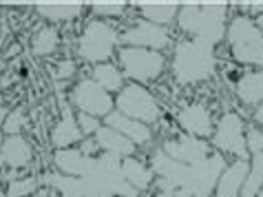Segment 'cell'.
Here are the masks:
<instances>
[{"instance_id":"6da1fadb","label":"cell","mask_w":263,"mask_h":197,"mask_svg":"<svg viewBox=\"0 0 263 197\" xmlns=\"http://www.w3.org/2000/svg\"><path fill=\"white\" fill-rule=\"evenodd\" d=\"M228 9L226 3H184L179 5L175 23L188 38L217 47L228 33Z\"/></svg>"},{"instance_id":"7a4b0ae2","label":"cell","mask_w":263,"mask_h":197,"mask_svg":"<svg viewBox=\"0 0 263 197\" xmlns=\"http://www.w3.org/2000/svg\"><path fill=\"white\" fill-rule=\"evenodd\" d=\"M171 71L175 82L181 86H195L208 82L217 71L215 47L197 38L179 40L173 49Z\"/></svg>"},{"instance_id":"3957f363","label":"cell","mask_w":263,"mask_h":197,"mask_svg":"<svg viewBox=\"0 0 263 197\" xmlns=\"http://www.w3.org/2000/svg\"><path fill=\"white\" fill-rule=\"evenodd\" d=\"M122 45V31L115 25L106 23V20L91 18L84 25L82 33L78 38L76 51L80 56V60L96 64L111 62V58L118 53V49Z\"/></svg>"},{"instance_id":"277c9868","label":"cell","mask_w":263,"mask_h":197,"mask_svg":"<svg viewBox=\"0 0 263 197\" xmlns=\"http://www.w3.org/2000/svg\"><path fill=\"white\" fill-rule=\"evenodd\" d=\"M228 47L235 62L246 67H261L263 60V33L257 20L248 13H237L228 23Z\"/></svg>"},{"instance_id":"5b68a950","label":"cell","mask_w":263,"mask_h":197,"mask_svg":"<svg viewBox=\"0 0 263 197\" xmlns=\"http://www.w3.org/2000/svg\"><path fill=\"white\" fill-rule=\"evenodd\" d=\"M118 60L122 67L124 78L137 84L155 82L157 78L164 76L168 67V60L164 53L151 49H137V47H122L118 51Z\"/></svg>"},{"instance_id":"8992f818","label":"cell","mask_w":263,"mask_h":197,"mask_svg":"<svg viewBox=\"0 0 263 197\" xmlns=\"http://www.w3.org/2000/svg\"><path fill=\"white\" fill-rule=\"evenodd\" d=\"M115 109H118L122 115H126V118L144 122V124H148V127L159 122V118H162L159 100L153 96L144 84H137V82H128L118 96H115Z\"/></svg>"},{"instance_id":"52a82bcc","label":"cell","mask_w":263,"mask_h":197,"mask_svg":"<svg viewBox=\"0 0 263 197\" xmlns=\"http://www.w3.org/2000/svg\"><path fill=\"white\" fill-rule=\"evenodd\" d=\"M210 147L221 155H232L235 159H248L250 153L246 149V120L235 111L221 113L215 122Z\"/></svg>"},{"instance_id":"ba28073f","label":"cell","mask_w":263,"mask_h":197,"mask_svg":"<svg viewBox=\"0 0 263 197\" xmlns=\"http://www.w3.org/2000/svg\"><path fill=\"white\" fill-rule=\"evenodd\" d=\"M71 104L78 109V113H86L93 118H106L115 111V98L104 91L93 78H82L71 89Z\"/></svg>"},{"instance_id":"9c48e42d","label":"cell","mask_w":263,"mask_h":197,"mask_svg":"<svg viewBox=\"0 0 263 197\" xmlns=\"http://www.w3.org/2000/svg\"><path fill=\"white\" fill-rule=\"evenodd\" d=\"M226 166H228L226 155H221V153H217V151L210 153L206 159L188 166L186 182L181 188L193 191L197 197H213L215 186H217L219 177H221V173L226 171Z\"/></svg>"},{"instance_id":"30bf717a","label":"cell","mask_w":263,"mask_h":197,"mask_svg":"<svg viewBox=\"0 0 263 197\" xmlns=\"http://www.w3.org/2000/svg\"><path fill=\"white\" fill-rule=\"evenodd\" d=\"M122 45L124 47H137V49H151L164 53V49L173 45V35L166 27L153 25L148 20H135L122 31Z\"/></svg>"},{"instance_id":"8fae6325","label":"cell","mask_w":263,"mask_h":197,"mask_svg":"<svg viewBox=\"0 0 263 197\" xmlns=\"http://www.w3.org/2000/svg\"><path fill=\"white\" fill-rule=\"evenodd\" d=\"M151 169L155 173L159 193H171V195L184 186L188 173V166L173 159L168 153L162 151V147L151 153Z\"/></svg>"},{"instance_id":"7c38bea8","label":"cell","mask_w":263,"mask_h":197,"mask_svg":"<svg viewBox=\"0 0 263 197\" xmlns=\"http://www.w3.org/2000/svg\"><path fill=\"white\" fill-rule=\"evenodd\" d=\"M179 129L184 131L186 135L193 137H201V140H210L215 129V118L213 111L203 104V102H191V104H184L175 115Z\"/></svg>"},{"instance_id":"4fadbf2b","label":"cell","mask_w":263,"mask_h":197,"mask_svg":"<svg viewBox=\"0 0 263 197\" xmlns=\"http://www.w3.org/2000/svg\"><path fill=\"white\" fill-rule=\"evenodd\" d=\"M162 151L168 153L173 159L177 162L191 166L197 164L201 159H206L210 155V142L208 140H201V137H193V135H177V137H171L162 144Z\"/></svg>"},{"instance_id":"5bb4252c","label":"cell","mask_w":263,"mask_h":197,"mask_svg":"<svg viewBox=\"0 0 263 197\" xmlns=\"http://www.w3.org/2000/svg\"><path fill=\"white\" fill-rule=\"evenodd\" d=\"M104 124L106 127H111V129H115V131H120L124 137H128V140L135 144V147H148V144L153 142V137H155L153 135V129L148 127V124L130 120V118H126V115H122L118 109L106 115Z\"/></svg>"},{"instance_id":"9a60e30c","label":"cell","mask_w":263,"mask_h":197,"mask_svg":"<svg viewBox=\"0 0 263 197\" xmlns=\"http://www.w3.org/2000/svg\"><path fill=\"white\" fill-rule=\"evenodd\" d=\"M96 157L84 155L80 149L71 147V149H58L53 153V166L58 173L62 175H71V177H86L91 173Z\"/></svg>"},{"instance_id":"2e32d148","label":"cell","mask_w":263,"mask_h":197,"mask_svg":"<svg viewBox=\"0 0 263 197\" xmlns=\"http://www.w3.org/2000/svg\"><path fill=\"white\" fill-rule=\"evenodd\" d=\"M248 169H250L248 159H232V162H228L215 186L213 197H241V188H243Z\"/></svg>"},{"instance_id":"e0dca14e","label":"cell","mask_w":263,"mask_h":197,"mask_svg":"<svg viewBox=\"0 0 263 197\" xmlns=\"http://www.w3.org/2000/svg\"><path fill=\"white\" fill-rule=\"evenodd\" d=\"M51 144L58 149H71L76 147V144H80L84 140V133L80 131L78 127V118L71 113V109H64L60 120H58L53 124V129H51V135H49Z\"/></svg>"},{"instance_id":"ac0fdd59","label":"cell","mask_w":263,"mask_h":197,"mask_svg":"<svg viewBox=\"0 0 263 197\" xmlns=\"http://www.w3.org/2000/svg\"><path fill=\"white\" fill-rule=\"evenodd\" d=\"M100 147V153H108V155L113 157H120V159H126V157H133L137 147L133 142L128 140V137H124L120 131H115L111 127H100L98 133L93 135Z\"/></svg>"},{"instance_id":"d6986e66","label":"cell","mask_w":263,"mask_h":197,"mask_svg":"<svg viewBox=\"0 0 263 197\" xmlns=\"http://www.w3.org/2000/svg\"><path fill=\"white\" fill-rule=\"evenodd\" d=\"M0 155L5 159V166H9L11 171H20L31 164L33 149L23 135H7L0 147Z\"/></svg>"},{"instance_id":"ffe728a7","label":"cell","mask_w":263,"mask_h":197,"mask_svg":"<svg viewBox=\"0 0 263 197\" xmlns=\"http://www.w3.org/2000/svg\"><path fill=\"white\" fill-rule=\"evenodd\" d=\"M235 96L241 104L246 106H259L263 102V71H246L235 82Z\"/></svg>"},{"instance_id":"44dd1931","label":"cell","mask_w":263,"mask_h":197,"mask_svg":"<svg viewBox=\"0 0 263 197\" xmlns=\"http://www.w3.org/2000/svg\"><path fill=\"white\" fill-rule=\"evenodd\" d=\"M122 173H124V180H126L137 193L148 191L153 186V182H155V173H153L151 164L142 162V159L135 155L122 159Z\"/></svg>"},{"instance_id":"7402d4cb","label":"cell","mask_w":263,"mask_h":197,"mask_svg":"<svg viewBox=\"0 0 263 197\" xmlns=\"http://www.w3.org/2000/svg\"><path fill=\"white\" fill-rule=\"evenodd\" d=\"M49 23H71L84 13L82 3H38L33 7Z\"/></svg>"},{"instance_id":"603a6c76","label":"cell","mask_w":263,"mask_h":197,"mask_svg":"<svg viewBox=\"0 0 263 197\" xmlns=\"http://www.w3.org/2000/svg\"><path fill=\"white\" fill-rule=\"evenodd\" d=\"M135 7L142 11V18L153 25L166 27L177 20L179 5L177 3H135Z\"/></svg>"},{"instance_id":"cb8c5ba5","label":"cell","mask_w":263,"mask_h":197,"mask_svg":"<svg viewBox=\"0 0 263 197\" xmlns=\"http://www.w3.org/2000/svg\"><path fill=\"white\" fill-rule=\"evenodd\" d=\"M91 78L108 93H120L126 86V78H124L122 69L113 62H104V64H96L91 71Z\"/></svg>"},{"instance_id":"d4e9b609","label":"cell","mask_w":263,"mask_h":197,"mask_svg":"<svg viewBox=\"0 0 263 197\" xmlns=\"http://www.w3.org/2000/svg\"><path fill=\"white\" fill-rule=\"evenodd\" d=\"M45 182L49 186H53L62 197H86V191H89V182L84 177H71V175L53 173V175H47Z\"/></svg>"},{"instance_id":"484cf974","label":"cell","mask_w":263,"mask_h":197,"mask_svg":"<svg viewBox=\"0 0 263 197\" xmlns=\"http://www.w3.org/2000/svg\"><path fill=\"white\" fill-rule=\"evenodd\" d=\"M60 49V33L55 27H40L31 38V51L38 58H47Z\"/></svg>"},{"instance_id":"4316f807","label":"cell","mask_w":263,"mask_h":197,"mask_svg":"<svg viewBox=\"0 0 263 197\" xmlns=\"http://www.w3.org/2000/svg\"><path fill=\"white\" fill-rule=\"evenodd\" d=\"M261 188H263V153L252 155L243 188H241V197H257Z\"/></svg>"},{"instance_id":"83f0119b","label":"cell","mask_w":263,"mask_h":197,"mask_svg":"<svg viewBox=\"0 0 263 197\" xmlns=\"http://www.w3.org/2000/svg\"><path fill=\"white\" fill-rule=\"evenodd\" d=\"M128 5L126 3H93L91 5V13L98 20H106V18H122L126 13Z\"/></svg>"},{"instance_id":"f1b7e54d","label":"cell","mask_w":263,"mask_h":197,"mask_svg":"<svg viewBox=\"0 0 263 197\" xmlns=\"http://www.w3.org/2000/svg\"><path fill=\"white\" fill-rule=\"evenodd\" d=\"M27 127V113L25 109H11L9 115H7V120L3 124V133L5 135H20L23 133V129Z\"/></svg>"},{"instance_id":"f546056e","label":"cell","mask_w":263,"mask_h":197,"mask_svg":"<svg viewBox=\"0 0 263 197\" xmlns=\"http://www.w3.org/2000/svg\"><path fill=\"white\" fill-rule=\"evenodd\" d=\"M35 191V180L33 177H16L7 186V197H27Z\"/></svg>"},{"instance_id":"4dcf8cb0","label":"cell","mask_w":263,"mask_h":197,"mask_svg":"<svg viewBox=\"0 0 263 197\" xmlns=\"http://www.w3.org/2000/svg\"><path fill=\"white\" fill-rule=\"evenodd\" d=\"M246 149L250 155H259L263 153V129L259 127H246Z\"/></svg>"},{"instance_id":"1f68e13d","label":"cell","mask_w":263,"mask_h":197,"mask_svg":"<svg viewBox=\"0 0 263 197\" xmlns=\"http://www.w3.org/2000/svg\"><path fill=\"white\" fill-rule=\"evenodd\" d=\"M76 118H78V127H80V131H82V133H84V137H93V135L98 133V129L102 127L100 120H98V118H93V115L78 113Z\"/></svg>"},{"instance_id":"d6a6232c","label":"cell","mask_w":263,"mask_h":197,"mask_svg":"<svg viewBox=\"0 0 263 197\" xmlns=\"http://www.w3.org/2000/svg\"><path fill=\"white\" fill-rule=\"evenodd\" d=\"M76 71H78L76 60H69V58H64V60H60L55 64V78L58 80H69V78L76 76Z\"/></svg>"},{"instance_id":"836d02e7","label":"cell","mask_w":263,"mask_h":197,"mask_svg":"<svg viewBox=\"0 0 263 197\" xmlns=\"http://www.w3.org/2000/svg\"><path fill=\"white\" fill-rule=\"evenodd\" d=\"M252 122H254V127L263 129V102H261L259 106H254V111H252Z\"/></svg>"},{"instance_id":"e575fe53","label":"cell","mask_w":263,"mask_h":197,"mask_svg":"<svg viewBox=\"0 0 263 197\" xmlns=\"http://www.w3.org/2000/svg\"><path fill=\"white\" fill-rule=\"evenodd\" d=\"M173 197H197L193 191H188V188H179V191H175Z\"/></svg>"},{"instance_id":"d590c367","label":"cell","mask_w":263,"mask_h":197,"mask_svg":"<svg viewBox=\"0 0 263 197\" xmlns=\"http://www.w3.org/2000/svg\"><path fill=\"white\" fill-rule=\"evenodd\" d=\"M7 115H9V109L0 106V127H3V124H5V120H7Z\"/></svg>"},{"instance_id":"8d00e7d4","label":"cell","mask_w":263,"mask_h":197,"mask_svg":"<svg viewBox=\"0 0 263 197\" xmlns=\"http://www.w3.org/2000/svg\"><path fill=\"white\" fill-rule=\"evenodd\" d=\"M254 20H257V25H259V29H261V33H263V13H259V16H257V18H254Z\"/></svg>"},{"instance_id":"74e56055","label":"cell","mask_w":263,"mask_h":197,"mask_svg":"<svg viewBox=\"0 0 263 197\" xmlns=\"http://www.w3.org/2000/svg\"><path fill=\"white\" fill-rule=\"evenodd\" d=\"M155 197H173V195H171V193H157Z\"/></svg>"},{"instance_id":"f35d334b","label":"cell","mask_w":263,"mask_h":197,"mask_svg":"<svg viewBox=\"0 0 263 197\" xmlns=\"http://www.w3.org/2000/svg\"><path fill=\"white\" fill-rule=\"evenodd\" d=\"M3 142H5V137H3V133H0V147H3Z\"/></svg>"},{"instance_id":"ab89813d","label":"cell","mask_w":263,"mask_h":197,"mask_svg":"<svg viewBox=\"0 0 263 197\" xmlns=\"http://www.w3.org/2000/svg\"><path fill=\"white\" fill-rule=\"evenodd\" d=\"M0 166H5V159H3V155H0Z\"/></svg>"},{"instance_id":"60d3db41","label":"cell","mask_w":263,"mask_h":197,"mask_svg":"<svg viewBox=\"0 0 263 197\" xmlns=\"http://www.w3.org/2000/svg\"><path fill=\"white\" fill-rule=\"evenodd\" d=\"M257 197H263V188H261V191H259V195Z\"/></svg>"},{"instance_id":"b9f144b4","label":"cell","mask_w":263,"mask_h":197,"mask_svg":"<svg viewBox=\"0 0 263 197\" xmlns=\"http://www.w3.org/2000/svg\"><path fill=\"white\" fill-rule=\"evenodd\" d=\"M0 106H3V96H0Z\"/></svg>"},{"instance_id":"7bdbcfd3","label":"cell","mask_w":263,"mask_h":197,"mask_svg":"<svg viewBox=\"0 0 263 197\" xmlns=\"http://www.w3.org/2000/svg\"><path fill=\"white\" fill-rule=\"evenodd\" d=\"M259 69H261V71H263V60H261V67H259Z\"/></svg>"}]
</instances>
